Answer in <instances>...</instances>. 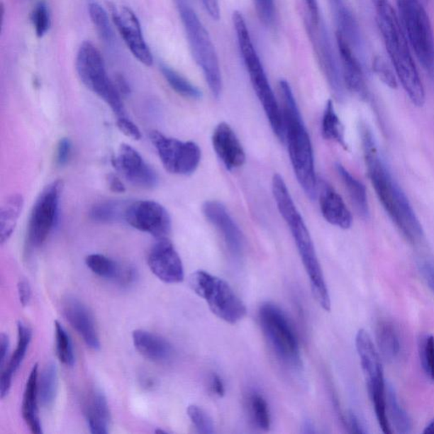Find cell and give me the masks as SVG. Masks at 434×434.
Masks as SVG:
<instances>
[{
	"mask_svg": "<svg viewBox=\"0 0 434 434\" xmlns=\"http://www.w3.org/2000/svg\"><path fill=\"white\" fill-rule=\"evenodd\" d=\"M362 138L368 175L382 206L408 241L412 244L420 242L423 237L422 225L406 195L380 158L372 133L366 127L362 129Z\"/></svg>",
	"mask_w": 434,
	"mask_h": 434,
	"instance_id": "6da1fadb",
	"label": "cell"
},
{
	"mask_svg": "<svg viewBox=\"0 0 434 434\" xmlns=\"http://www.w3.org/2000/svg\"><path fill=\"white\" fill-rule=\"evenodd\" d=\"M376 21L391 60L394 71L412 103L423 106L425 90L418 68L412 57L409 41L399 23V18L389 0H372Z\"/></svg>",
	"mask_w": 434,
	"mask_h": 434,
	"instance_id": "7a4b0ae2",
	"label": "cell"
},
{
	"mask_svg": "<svg viewBox=\"0 0 434 434\" xmlns=\"http://www.w3.org/2000/svg\"><path fill=\"white\" fill-rule=\"evenodd\" d=\"M272 186L277 209L292 233L304 267L309 277L312 294L321 307L326 311H330L331 301L328 289L305 221L295 206L283 177L279 174L273 176Z\"/></svg>",
	"mask_w": 434,
	"mask_h": 434,
	"instance_id": "3957f363",
	"label": "cell"
},
{
	"mask_svg": "<svg viewBox=\"0 0 434 434\" xmlns=\"http://www.w3.org/2000/svg\"><path fill=\"white\" fill-rule=\"evenodd\" d=\"M283 113L285 142L294 172L299 185L308 197L314 199L318 195L313 148L305 123L299 110L292 89L286 80L279 84Z\"/></svg>",
	"mask_w": 434,
	"mask_h": 434,
	"instance_id": "277c9868",
	"label": "cell"
},
{
	"mask_svg": "<svg viewBox=\"0 0 434 434\" xmlns=\"http://www.w3.org/2000/svg\"><path fill=\"white\" fill-rule=\"evenodd\" d=\"M233 21L241 56L256 96L262 105L272 131L282 143H285L283 113L255 50L245 17L241 12L235 11L233 13Z\"/></svg>",
	"mask_w": 434,
	"mask_h": 434,
	"instance_id": "5b68a950",
	"label": "cell"
},
{
	"mask_svg": "<svg viewBox=\"0 0 434 434\" xmlns=\"http://www.w3.org/2000/svg\"><path fill=\"white\" fill-rule=\"evenodd\" d=\"M179 9L195 62L201 68L212 95L218 99L223 91V79L213 43L197 13L188 3L179 0Z\"/></svg>",
	"mask_w": 434,
	"mask_h": 434,
	"instance_id": "8992f818",
	"label": "cell"
},
{
	"mask_svg": "<svg viewBox=\"0 0 434 434\" xmlns=\"http://www.w3.org/2000/svg\"><path fill=\"white\" fill-rule=\"evenodd\" d=\"M189 286L205 299L212 313L230 324L245 318L246 306L227 282L206 271H196L189 277Z\"/></svg>",
	"mask_w": 434,
	"mask_h": 434,
	"instance_id": "52a82bcc",
	"label": "cell"
},
{
	"mask_svg": "<svg viewBox=\"0 0 434 434\" xmlns=\"http://www.w3.org/2000/svg\"><path fill=\"white\" fill-rule=\"evenodd\" d=\"M76 68L87 89L103 99L118 118L126 116L119 90L108 78L101 52L92 43H82L77 52Z\"/></svg>",
	"mask_w": 434,
	"mask_h": 434,
	"instance_id": "ba28073f",
	"label": "cell"
},
{
	"mask_svg": "<svg viewBox=\"0 0 434 434\" xmlns=\"http://www.w3.org/2000/svg\"><path fill=\"white\" fill-rule=\"evenodd\" d=\"M259 320L265 336L277 357L290 367L301 368L298 338L284 312L275 304L263 303L260 307Z\"/></svg>",
	"mask_w": 434,
	"mask_h": 434,
	"instance_id": "9c48e42d",
	"label": "cell"
},
{
	"mask_svg": "<svg viewBox=\"0 0 434 434\" xmlns=\"http://www.w3.org/2000/svg\"><path fill=\"white\" fill-rule=\"evenodd\" d=\"M404 31L416 58L434 77V36L430 20L418 0H396Z\"/></svg>",
	"mask_w": 434,
	"mask_h": 434,
	"instance_id": "30bf717a",
	"label": "cell"
},
{
	"mask_svg": "<svg viewBox=\"0 0 434 434\" xmlns=\"http://www.w3.org/2000/svg\"><path fill=\"white\" fill-rule=\"evenodd\" d=\"M63 182L55 180L39 194L30 216L28 243L33 248L43 245L57 223Z\"/></svg>",
	"mask_w": 434,
	"mask_h": 434,
	"instance_id": "8fae6325",
	"label": "cell"
},
{
	"mask_svg": "<svg viewBox=\"0 0 434 434\" xmlns=\"http://www.w3.org/2000/svg\"><path fill=\"white\" fill-rule=\"evenodd\" d=\"M150 138L168 172L189 176L197 170L201 160V150L194 142H182L157 131L151 132Z\"/></svg>",
	"mask_w": 434,
	"mask_h": 434,
	"instance_id": "7c38bea8",
	"label": "cell"
},
{
	"mask_svg": "<svg viewBox=\"0 0 434 434\" xmlns=\"http://www.w3.org/2000/svg\"><path fill=\"white\" fill-rule=\"evenodd\" d=\"M308 35L311 39L316 57L327 79L330 89L338 101L345 98V82L343 78L341 66L338 63L327 27L322 23L316 24L310 18L306 19Z\"/></svg>",
	"mask_w": 434,
	"mask_h": 434,
	"instance_id": "4fadbf2b",
	"label": "cell"
},
{
	"mask_svg": "<svg viewBox=\"0 0 434 434\" xmlns=\"http://www.w3.org/2000/svg\"><path fill=\"white\" fill-rule=\"evenodd\" d=\"M124 219L133 228L147 233L158 240L168 238L172 231V220L168 211L153 201H140L126 208Z\"/></svg>",
	"mask_w": 434,
	"mask_h": 434,
	"instance_id": "5bb4252c",
	"label": "cell"
},
{
	"mask_svg": "<svg viewBox=\"0 0 434 434\" xmlns=\"http://www.w3.org/2000/svg\"><path fill=\"white\" fill-rule=\"evenodd\" d=\"M113 21L123 37L126 45L138 62L146 67L153 65L154 59L145 40L141 25L131 9L111 6Z\"/></svg>",
	"mask_w": 434,
	"mask_h": 434,
	"instance_id": "9a60e30c",
	"label": "cell"
},
{
	"mask_svg": "<svg viewBox=\"0 0 434 434\" xmlns=\"http://www.w3.org/2000/svg\"><path fill=\"white\" fill-rule=\"evenodd\" d=\"M148 264L151 272L164 283L179 284L184 279V265L168 238H160L151 247Z\"/></svg>",
	"mask_w": 434,
	"mask_h": 434,
	"instance_id": "2e32d148",
	"label": "cell"
},
{
	"mask_svg": "<svg viewBox=\"0 0 434 434\" xmlns=\"http://www.w3.org/2000/svg\"><path fill=\"white\" fill-rule=\"evenodd\" d=\"M113 166L130 184L142 189H153L158 184V176L136 150L121 145L118 154L112 160Z\"/></svg>",
	"mask_w": 434,
	"mask_h": 434,
	"instance_id": "e0dca14e",
	"label": "cell"
},
{
	"mask_svg": "<svg viewBox=\"0 0 434 434\" xmlns=\"http://www.w3.org/2000/svg\"><path fill=\"white\" fill-rule=\"evenodd\" d=\"M202 210L206 219L223 236L230 253L234 256L242 255L245 248L244 235L223 204L216 201H206Z\"/></svg>",
	"mask_w": 434,
	"mask_h": 434,
	"instance_id": "ac0fdd59",
	"label": "cell"
},
{
	"mask_svg": "<svg viewBox=\"0 0 434 434\" xmlns=\"http://www.w3.org/2000/svg\"><path fill=\"white\" fill-rule=\"evenodd\" d=\"M212 145L218 158L229 171L244 166L245 152L233 128L228 123L217 125L212 135Z\"/></svg>",
	"mask_w": 434,
	"mask_h": 434,
	"instance_id": "d6986e66",
	"label": "cell"
},
{
	"mask_svg": "<svg viewBox=\"0 0 434 434\" xmlns=\"http://www.w3.org/2000/svg\"><path fill=\"white\" fill-rule=\"evenodd\" d=\"M62 310L65 318L82 337L90 349L97 350L101 347L99 338L92 314L79 299L67 297L64 299Z\"/></svg>",
	"mask_w": 434,
	"mask_h": 434,
	"instance_id": "ffe728a7",
	"label": "cell"
},
{
	"mask_svg": "<svg viewBox=\"0 0 434 434\" xmlns=\"http://www.w3.org/2000/svg\"><path fill=\"white\" fill-rule=\"evenodd\" d=\"M337 45L345 88L362 98L367 97V86L361 63L348 41L337 32Z\"/></svg>",
	"mask_w": 434,
	"mask_h": 434,
	"instance_id": "44dd1931",
	"label": "cell"
},
{
	"mask_svg": "<svg viewBox=\"0 0 434 434\" xmlns=\"http://www.w3.org/2000/svg\"><path fill=\"white\" fill-rule=\"evenodd\" d=\"M318 194L320 209L326 221L342 229H349L352 225V216L340 195L328 182L320 180Z\"/></svg>",
	"mask_w": 434,
	"mask_h": 434,
	"instance_id": "7402d4cb",
	"label": "cell"
},
{
	"mask_svg": "<svg viewBox=\"0 0 434 434\" xmlns=\"http://www.w3.org/2000/svg\"><path fill=\"white\" fill-rule=\"evenodd\" d=\"M355 345L366 377L367 386L384 383V370L379 352L373 345L370 335L364 329L359 330L355 338Z\"/></svg>",
	"mask_w": 434,
	"mask_h": 434,
	"instance_id": "603a6c76",
	"label": "cell"
},
{
	"mask_svg": "<svg viewBox=\"0 0 434 434\" xmlns=\"http://www.w3.org/2000/svg\"><path fill=\"white\" fill-rule=\"evenodd\" d=\"M86 265L91 271L103 279L113 280L123 286H128L135 281V269L129 266H121L106 255L93 254L87 256Z\"/></svg>",
	"mask_w": 434,
	"mask_h": 434,
	"instance_id": "cb8c5ba5",
	"label": "cell"
},
{
	"mask_svg": "<svg viewBox=\"0 0 434 434\" xmlns=\"http://www.w3.org/2000/svg\"><path fill=\"white\" fill-rule=\"evenodd\" d=\"M134 346L143 357L155 362H165L172 357L173 348L170 343L157 334L136 330L133 333Z\"/></svg>",
	"mask_w": 434,
	"mask_h": 434,
	"instance_id": "d4e9b609",
	"label": "cell"
},
{
	"mask_svg": "<svg viewBox=\"0 0 434 434\" xmlns=\"http://www.w3.org/2000/svg\"><path fill=\"white\" fill-rule=\"evenodd\" d=\"M340 33L354 50L362 48V35L357 19L345 0H328Z\"/></svg>",
	"mask_w": 434,
	"mask_h": 434,
	"instance_id": "484cf974",
	"label": "cell"
},
{
	"mask_svg": "<svg viewBox=\"0 0 434 434\" xmlns=\"http://www.w3.org/2000/svg\"><path fill=\"white\" fill-rule=\"evenodd\" d=\"M85 414L90 432L94 434H107L111 423V412L105 394L99 390L90 394L86 402Z\"/></svg>",
	"mask_w": 434,
	"mask_h": 434,
	"instance_id": "4316f807",
	"label": "cell"
},
{
	"mask_svg": "<svg viewBox=\"0 0 434 434\" xmlns=\"http://www.w3.org/2000/svg\"><path fill=\"white\" fill-rule=\"evenodd\" d=\"M38 381V364H35L32 368L31 372H30L27 385H26L21 412H23L26 423L28 425L32 433L41 434L43 433L42 425L40 418H39L38 408L39 401Z\"/></svg>",
	"mask_w": 434,
	"mask_h": 434,
	"instance_id": "83f0119b",
	"label": "cell"
},
{
	"mask_svg": "<svg viewBox=\"0 0 434 434\" xmlns=\"http://www.w3.org/2000/svg\"><path fill=\"white\" fill-rule=\"evenodd\" d=\"M376 335L377 345L386 361H397L402 352V342L396 326L390 321H381L377 326Z\"/></svg>",
	"mask_w": 434,
	"mask_h": 434,
	"instance_id": "f1b7e54d",
	"label": "cell"
},
{
	"mask_svg": "<svg viewBox=\"0 0 434 434\" xmlns=\"http://www.w3.org/2000/svg\"><path fill=\"white\" fill-rule=\"evenodd\" d=\"M24 199L23 195L15 194L9 196L2 204L0 209V242L1 245L10 240L16 227Z\"/></svg>",
	"mask_w": 434,
	"mask_h": 434,
	"instance_id": "f546056e",
	"label": "cell"
},
{
	"mask_svg": "<svg viewBox=\"0 0 434 434\" xmlns=\"http://www.w3.org/2000/svg\"><path fill=\"white\" fill-rule=\"evenodd\" d=\"M336 169L338 174L340 175L342 182H344L355 210L363 218L367 219L369 215H370V211H369L366 187L361 181L351 175V173L340 163L336 164Z\"/></svg>",
	"mask_w": 434,
	"mask_h": 434,
	"instance_id": "4dcf8cb0",
	"label": "cell"
},
{
	"mask_svg": "<svg viewBox=\"0 0 434 434\" xmlns=\"http://www.w3.org/2000/svg\"><path fill=\"white\" fill-rule=\"evenodd\" d=\"M386 404H387V416L391 429L394 428V432L397 433H410L411 432L410 416L399 405L396 393L394 392L392 386L386 385Z\"/></svg>",
	"mask_w": 434,
	"mask_h": 434,
	"instance_id": "1f68e13d",
	"label": "cell"
},
{
	"mask_svg": "<svg viewBox=\"0 0 434 434\" xmlns=\"http://www.w3.org/2000/svg\"><path fill=\"white\" fill-rule=\"evenodd\" d=\"M57 367L54 362H49L38 375V389L39 402L43 407L49 408L55 399L57 393Z\"/></svg>",
	"mask_w": 434,
	"mask_h": 434,
	"instance_id": "d6a6232c",
	"label": "cell"
},
{
	"mask_svg": "<svg viewBox=\"0 0 434 434\" xmlns=\"http://www.w3.org/2000/svg\"><path fill=\"white\" fill-rule=\"evenodd\" d=\"M322 135L326 140L336 142L347 149L344 128L332 101H328L325 107L322 119Z\"/></svg>",
	"mask_w": 434,
	"mask_h": 434,
	"instance_id": "836d02e7",
	"label": "cell"
},
{
	"mask_svg": "<svg viewBox=\"0 0 434 434\" xmlns=\"http://www.w3.org/2000/svg\"><path fill=\"white\" fill-rule=\"evenodd\" d=\"M160 71L165 79L167 80L171 88L182 97L191 99H199L202 97V92L192 82L182 77L181 74L176 72L174 69L168 67L167 65H160Z\"/></svg>",
	"mask_w": 434,
	"mask_h": 434,
	"instance_id": "e575fe53",
	"label": "cell"
},
{
	"mask_svg": "<svg viewBox=\"0 0 434 434\" xmlns=\"http://www.w3.org/2000/svg\"><path fill=\"white\" fill-rule=\"evenodd\" d=\"M17 331H18V342H17L16 349L6 367L2 369V372H6L13 376L18 370L21 362H23L25 355L27 354L30 342L32 340L31 328L23 322L17 323Z\"/></svg>",
	"mask_w": 434,
	"mask_h": 434,
	"instance_id": "d590c367",
	"label": "cell"
},
{
	"mask_svg": "<svg viewBox=\"0 0 434 434\" xmlns=\"http://www.w3.org/2000/svg\"><path fill=\"white\" fill-rule=\"evenodd\" d=\"M123 207V204L117 201L99 202L91 208L89 216L95 223H115L120 217L124 218L125 210L127 206Z\"/></svg>",
	"mask_w": 434,
	"mask_h": 434,
	"instance_id": "8d00e7d4",
	"label": "cell"
},
{
	"mask_svg": "<svg viewBox=\"0 0 434 434\" xmlns=\"http://www.w3.org/2000/svg\"><path fill=\"white\" fill-rule=\"evenodd\" d=\"M56 355L60 362L67 367L75 363V355L70 336L58 321L55 322Z\"/></svg>",
	"mask_w": 434,
	"mask_h": 434,
	"instance_id": "74e56055",
	"label": "cell"
},
{
	"mask_svg": "<svg viewBox=\"0 0 434 434\" xmlns=\"http://www.w3.org/2000/svg\"><path fill=\"white\" fill-rule=\"evenodd\" d=\"M251 418L260 429L268 431L271 428V414L266 399L260 394H251L249 399Z\"/></svg>",
	"mask_w": 434,
	"mask_h": 434,
	"instance_id": "f35d334b",
	"label": "cell"
},
{
	"mask_svg": "<svg viewBox=\"0 0 434 434\" xmlns=\"http://www.w3.org/2000/svg\"><path fill=\"white\" fill-rule=\"evenodd\" d=\"M91 21L96 28L99 37L104 42L111 43L114 39V33L108 21L107 13L104 8L98 3H91L89 7Z\"/></svg>",
	"mask_w": 434,
	"mask_h": 434,
	"instance_id": "ab89813d",
	"label": "cell"
},
{
	"mask_svg": "<svg viewBox=\"0 0 434 434\" xmlns=\"http://www.w3.org/2000/svg\"><path fill=\"white\" fill-rule=\"evenodd\" d=\"M418 350L423 370L429 379L434 382V337L428 334L421 337Z\"/></svg>",
	"mask_w": 434,
	"mask_h": 434,
	"instance_id": "60d3db41",
	"label": "cell"
},
{
	"mask_svg": "<svg viewBox=\"0 0 434 434\" xmlns=\"http://www.w3.org/2000/svg\"><path fill=\"white\" fill-rule=\"evenodd\" d=\"M187 413L199 433L205 434L214 433L213 422L202 408L191 405L188 407Z\"/></svg>",
	"mask_w": 434,
	"mask_h": 434,
	"instance_id": "b9f144b4",
	"label": "cell"
},
{
	"mask_svg": "<svg viewBox=\"0 0 434 434\" xmlns=\"http://www.w3.org/2000/svg\"><path fill=\"white\" fill-rule=\"evenodd\" d=\"M32 21L38 38H42L49 31L50 27V16L46 4L38 3L33 12Z\"/></svg>",
	"mask_w": 434,
	"mask_h": 434,
	"instance_id": "7bdbcfd3",
	"label": "cell"
},
{
	"mask_svg": "<svg viewBox=\"0 0 434 434\" xmlns=\"http://www.w3.org/2000/svg\"><path fill=\"white\" fill-rule=\"evenodd\" d=\"M373 71L379 77V79L384 82L385 85L389 87L391 89H396L398 87L396 77L394 76L391 68L389 67L388 63H386V60L380 56H377L373 60L372 64Z\"/></svg>",
	"mask_w": 434,
	"mask_h": 434,
	"instance_id": "ee69618b",
	"label": "cell"
},
{
	"mask_svg": "<svg viewBox=\"0 0 434 434\" xmlns=\"http://www.w3.org/2000/svg\"><path fill=\"white\" fill-rule=\"evenodd\" d=\"M256 12L264 25L270 26L275 16L274 0H255Z\"/></svg>",
	"mask_w": 434,
	"mask_h": 434,
	"instance_id": "f6af8a7d",
	"label": "cell"
},
{
	"mask_svg": "<svg viewBox=\"0 0 434 434\" xmlns=\"http://www.w3.org/2000/svg\"><path fill=\"white\" fill-rule=\"evenodd\" d=\"M72 145L69 138L60 140L56 151V163L59 167H64L69 162L72 155Z\"/></svg>",
	"mask_w": 434,
	"mask_h": 434,
	"instance_id": "bcb514c9",
	"label": "cell"
},
{
	"mask_svg": "<svg viewBox=\"0 0 434 434\" xmlns=\"http://www.w3.org/2000/svg\"><path fill=\"white\" fill-rule=\"evenodd\" d=\"M117 128L124 135L133 138L134 140H140L142 135L140 130L137 126L127 118V117H119L116 121Z\"/></svg>",
	"mask_w": 434,
	"mask_h": 434,
	"instance_id": "7dc6e473",
	"label": "cell"
},
{
	"mask_svg": "<svg viewBox=\"0 0 434 434\" xmlns=\"http://www.w3.org/2000/svg\"><path fill=\"white\" fill-rule=\"evenodd\" d=\"M418 266L429 289L434 294V263L429 260L421 259Z\"/></svg>",
	"mask_w": 434,
	"mask_h": 434,
	"instance_id": "c3c4849f",
	"label": "cell"
},
{
	"mask_svg": "<svg viewBox=\"0 0 434 434\" xmlns=\"http://www.w3.org/2000/svg\"><path fill=\"white\" fill-rule=\"evenodd\" d=\"M345 423L347 428L350 433H366V428L363 426L361 421L359 420L357 416L352 412H350L348 416L343 421Z\"/></svg>",
	"mask_w": 434,
	"mask_h": 434,
	"instance_id": "681fc988",
	"label": "cell"
},
{
	"mask_svg": "<svg viewBox=\"0 0 434 434\" xmlns=\"http://www.w3.org/2000/svg\"><path fill=\"white\" fill-rule=\"evenodd\" d=\"M18 294L21 305L26 306L28 305L31 299V288L27 280L23 279L18 284Z\"/></svg>",
	"mask_w": 434,
	"mask_h": 434,
	"instance_id": "f907efd6",
	"label": "cell"
},
{
	"mask_svg": "<svg viewBox=\"0 0 434 434\" xmlns=\"http://www.w3.org/2000/svg\"><path fill=\"white\" fill-rule=\"evenodd\" d=\"M204 7L212 19H220V7L218 0H201Z\"/></svg>",
	"mask_w": 434,
	"mask_h": 434,
	"instance_id": "816d5d0a",
	"label": "cell"
},
{
	"mask_svg": "<svg viewBox=\"0 0 434 434\" xmlns=\"http://www.w3.org/2000/svg\"><path fill=\"white\" fill-rule=\"evenodd\" d=\"M9 345H10V340H9L8 336L6 334L2 333L1 337H0V367H1V369L6 364Z\"/></svg>",
	"mask_w": 434,
	"mask_h": 434,
	"instance_id": "f5cc1de1",
	"label": "cell"
},
{
	"mask_svg": "<svg viewBox=\"0 0 434 434\" xmlns=\"http://www.w3.org/2000/svg\"><path fill=\"white\" fill-rule=\"evenodd\" d=\"M308 11H309V18L312 23L318 24L321 21L318 0H305Z\"/></svg>",
	"mask_w": 434,
	"mask_h": 434,
	"instance_id": "db71d44e",
	"label": "cell"
},
{
	"mask_svg": "<svg viewBox=\"0 0 434 434\" xmlns=\"http://www.w3.org/2000/svg\"><path fill=\"white\" fill-rule=\"evenodd\" d=\"M210 385L212 393L218 397L224 396L225 386L223 380H221L218 375H212Z\"/></svg>",
	"mask_w": 434,
	"mask_h": 434,
	"instance_id": "11a10c76",
	"label": "cell"
},
{
	"mask_svg": "<svg viewBox=\"0 0 434 434\" xmlns=\"http://www.w3.org/2000/svg\"><path fill=\"white\" fill-rule=\"evenodd\" d=\"M108 188L114 193H124L126 191L123 182L121 181L118 177L111 174L107 177Z\"/></svg>",
	"mask_w": 434,
	"mask_h": 434,
	"instance_id": "9f6ffc18",
	"label": "cell"
},
{
	"mask_svg": "<svg viewBox=\"0 0 434 434\" xmlns=\"http://www.w3.org/2000/svg\"><path fill=\"white\" fill-rule=\"evenodd\" d=\"M116 82H117L116 88L118 89L119 92H121L123 94L129 93V91H130L129 86L128 84V82H126V80L124 79L123 77L119 76L118 77H117Z\"/></svg>",
	"mask_w": 434,
	"mask_h": 434,
	"instance_id": "6f0895ef",
	"label": "cell"
},
{
	"mask_svg": "<svg viewBox=\"0 0 434 434\" xmlns=\"http://www.w3.org/2000/svg\"><path fill=\"white\" fill-rule=\"evenodd\" d=\"M141 382H142L143 387L147 389H153L155 386V380L152 379L151 377H143V379L141 380Z\"/></svg>",
	"mask_w": 434,
	"mask_h": 434,
	"instance_id": "680465c9",
	"label": "cell"
},
{
	"mask_svg": "<svg viewBox=\"0 0 434 434\" xmlns=\"http://www.w3.org/2000/svg\"><path fill=\"white\" fill-rule=\"evenodd\" d=\"M423 433L426 434H434V419L431 421V423H429L426 428H425Z\"/></svg>",
	"mask_w": 434,
	"mask_h": 434,
	"instance_id": "91938a15",
	"label": "cell"
}]
</instances>
